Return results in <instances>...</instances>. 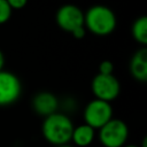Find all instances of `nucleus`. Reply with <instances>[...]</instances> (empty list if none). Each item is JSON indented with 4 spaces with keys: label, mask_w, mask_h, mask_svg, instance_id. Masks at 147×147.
I'll return each mask as SVG.
<instances>
[{
    "label": "nucleus",
    "mask_w": 147,
    "mask_h": 147,
    "mask_svg": "<svg viewBox=\"0 0 147 147\" xmlns=\"http://www.w3.org/2000/svg\"><path fill=\"white\" fill-rule=\"evenodd\" d=\"M74 127L71 119L67 115L56 111L45 117L41 125V132L44 138L56 147L69 144Z\"/></svg>",
    "instance_id": "nucleus-1"
},
{
    "label": "nucleus",
    "mask_w": 147,
    "mask_h": 147,
    "mask_svg": "<svg viewBox=\"0 0 147 147\" xmlns=\"http://www.w3.org/2000/svg\"><path fill=\"white\" fill-rule=\"evenodd\" d=\"M117 25L116 15L107 6L94 5L84 13V26L95 36H108Z\"/></svg>",
    "instance_id": "nucleus-2"
},
{
    "label": "nucleus",
    "mask_w": 147,
    "mask_h": 147,
    "mask_svg": "<svg viewBox=\"0 0 147 147\" xmlns=\"http://www.w3.org/2000/svg\"><path fill=\"white\" fill-rule=\"evenodd\" d=\"M129 138V127L122 121L111 118L99 129V140L105 147H123Z\"/></svg>",
    "instance_id": "nucleus-3"
},
{
    "label": "nucleus",
    "mask_w": 147,
    "mask_h": 147,
    "mask_svg": "<svg viewBox=\"0 0 147 147\" xmlns=\"http://www.w3.org/2000/svg\"><path fill=\"white\" fill-rule=\"evenodd\" d=\"M113 118V107L110 102L99 99L91 100L84 109L85 124L92 129H101L106 123Z\"/></svg>",
    "instance_id": "nucleus-4"
},
{
    "label": "nucleus",
    "mask_w": 147,
    "mask_h": 147,
    "mask_svg": "<svg viewBox=\"0 0 147 147\" xmlns=\"http://www.w3.org/2000/svg\"><path fill=\"white\" fill-rule=\"evenodd\" d=\"M91 90L95 99L110 102L119 95L121 84L114 75L96 74L92 79Z\"/></svg>",
    "instance_id": "nucleus-5"
},
{
    "label": "nucleus",
    "mask_w": 147,
    "mask_h": 147,
    "mask_svg": "<svg viewBox=\"0 0 147 147\" xmlns=\"http://www.w3.org/2000/svg\"><path fill=\"white\" fill-rule=\"evenodd\" d=\"M22 93L20 78L6 70H0V107L14 103Z\"/></svg>",
    "instance_id": "nucleus-6"
},
{
    "label": "nucleus",
    "mask_w": 147,
    "mask_h": 147,
    "mask_svg": "<svg viewBox=\"0 0 147 147\" xmlns=\"http://www.w3.org/2000/svg\"><path fill=\"white\" fill-rule=\"evenodd\" d=\"M57 25L67 31L72 33L76 29L84 26V13L76 5L67 3L61 6L55 15Z\"/></svg>",
    "instance_id": "nucleus-7"
},
{
    "label": "nucleus",
    "mask_w": 147,
    "mask_h": 147,
    "mask_svg": "<svg viewBox=\"0 0 147 147\" xmlns=\"http://www.w3.org/2000/svg\"><path fill=\"white\" fill-rule=\"evenodd\" d=\"M32 108L37 114L47 117L56 113L59 108V100L51 92H39L32 99Z\"/></svg>",
    "instance_id": "nucleus-8"
},
{
    "label": "nucleus",
    "mask_w": 147,
    "mask_h": 147,
    "mask_svg": "<svg viewBox=\"0 0 147 147\" xmlns=\"http://www.w3.org/2000/svg\"><path fill=\"white\" fill-rule=\"evenodd\" d=\"M130 71L134 79L139 82H146L147 79V49L146 47H141L133 54L130 61Z\"/></svg>",
    "instance_id": "nucleus-9"
},
{
    "label": "nucleus",
    "mask_w": 147,
    "mask_h": 147,
    "mask_svg": "<svg viewBox=\"0 0 147 147\" xmlns=\"http://www.w3.org/2000/svg\"><path fill=\"white\" fill-rule=\"evenodd\" d=\"M94 137H95V130L84 123L82 125L74 127L71 140L78 147H87L93 142Z\"/></svg>",
    "instance_id": "nucleus-10"
},
{
    "label": "nucleus",
    "mask_w": 147,
    "mask_h": 147,
    "mask_svg": "<svg viewBox=\"0 0 147 147\" xmlns=\"http://www.w3.org/2000/svg\"><path fill=\"white\" fill-rule=\"evenodd\" d=\"M132 37L140 45L145 46L147 44V17L145 15L139 16L132 24Z\"/></svg>",
    "instance_id": "nucleus-11"
},
{
    "label": "nucleus",
    "mask_w": 147,
    "mask_h": 147,
    "mask_svg": "<svg viewBox=\"0 0 147 147\" xmlns=\"http://www.w3.org/2000/svg\"><path fill=\"white\" fill-rule=\"evenodd\" d=\"M13 9L6 0H0V24H5L9 21Z\"/></svg>",
    "instance_id": "nucleus-12"
},
{
    "label": "nucleus",
    "mask_w": 147,
    "mask_h": 147,
    "mask_svg": "<svg viewBox=\"0 0 147 147\" xmlns=\"http://www.w3.org/2000/svg\"><path fill=\"white\" fill-rule=\"evenodd\" d=\"M114 71V64L109 60H103L99 64V72L101 75H113Z\"/></svg>",
    "instance_id": "nucleus-13"
},
{
    "label": "nucleus",
    "mask_w": 147,
    "mask_h": 147,
    "mask_svg": "<svg viewBox=\"0 0 147 147\" xmlns=\"http://www.w3.org/2000/svg\"><path fill=\"white\" fill-rule=\"evenodd\" d=\"M8 2V5L10 6V8L14 9H22L26 6L28 0H6Z\"/></svg>",
    "instance_id": "nucleus-14"
},
{
    "label": "nucleus",
    "mask_w": 147,
    "mask_h": 147,
    "mask_svg": "<svg viewBox=\"0 0 147 147\" xmlns=\"http://www.w3.org/2000/svg\"><path fill=\"white\" fill-rule=\"evenodd\" d=\"M71 34H72L76 39H82V38H84L85 34H86V29H85V26L78 28V29H76Z\"/></svg>",
    "instance_id": "nucleus-15"
},
{
    "label": "nucleus",
    "mask_w": 147,
    "mask_h": 147,
    "mask_svg": "<svg viewBox=\"0 0 147 147\" xmlns=\"http://www.w3.org/2000/svg\"><path fill=\"white\" fill-rule=\"evenodd\" d=\"M3 65H5V56H3L2 51L0 49V70L3 69Z\"/></svg>",
    "instance_id": "nucleus-16"
},
{
    "label": "nucleus",
    "mask_w": 147,
    "mask_h": 147,
    "mask_svg": "<svg viewBox=\"0 0 147 147\" xmlns=\"http://www.w3.org/2000/svg\"><path fill=\"white\" fill-rule=\"evenodd\" d=\"M56 147H74V146H71V145L67 144V145H62V146H56Z\"/></svg>",
    "instance_id": "nucleus-17"
},
{
    "label": "nucleus",
    "mask_w": 147,
    "mask_h": 147,
    "mask_svg": "<svg viewBox=\"0 0 147 147\" xmlns=\"http://www.w3.org/2000/svg\"><path fill=\"white\" fill-rule=\"evenodd\" d=\"M123 147H139V146H136V145H124Z\"/></svg>",
    "instance_id": "nucleus-18"
}]
</instances>
